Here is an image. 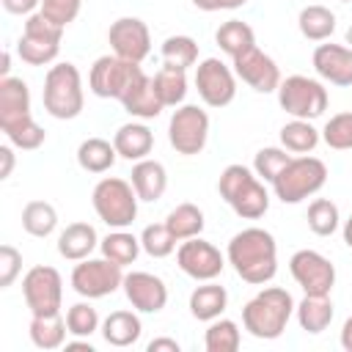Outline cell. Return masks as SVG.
Instances as JSON below:
<instances>
[{"mask_svg":"<svg viewBox=\"0 0 352 352\" xmlns=\"http://www.w3.org/2000/svg\"><path fill=\"white\" fill-rule=\"evenodd\" d=\"M30 116V91L19 77H0V126Z\"/></svg>","mask_w":352,"mask_h":352,"instance_id":"19","label":"cell"},{"mask_svg":"<svg viewBox=\"0 0 352 352\" xmlns=\"http://www.w3.org/2000/svg\"><path fill=\"white\" fill-rule=\"evenodd\" d=\"M116 157H118L116 146L110 140H104V138H88V140H82L77 146V165L82 170H88V173H104V170H110L113 162H116Z\"/></svg>","mask_w":352,"mask_h":352,"instance_id":"27","label":"cell"},{"mask_svg":"<svg viewBox=\"0 0 352 352\" xmlns=\"http://www.w3.org/2000/svg\"><path fill=\"white\" fill-rule=\"evenodd\" d=\"M195 88L204 104L209 107H226L236 96V80L234 72L220 58H204L195 66Z\"/></svg>","mask_w":352,"mask_h":352,"instance_id":"13","label":"cell"},{"mask_svg":"<svg viewBox=\"0 0 352 352\" xmlns=\"http://www.w3.org/2000/svg\"><path fill=\"white\" fill-rule=\"evenodd\" d=\"M124 294L132 302V308H138L140 314H157L168 302L165 280L151 275V272H143V270L124 275Z\"/></svg>","mask_w":352,"mask_h":352,"instance_id":"17","label":"cell"},{"mask_svg":"<svg viewBox=\"0 0 352 352\" xmlns=\"http://www.w3.org/2000/svg\"><path fill=\"white\" fill-rule=\"evenodd\" d=\"M160 52L165 66H176V69H190L198 60V44L190 36H168Z\"/></svg>","mask_w":352,"mask_h":352,"instance_id":"38","label":"cell"},{"mask_svg":"<svg viewBox=\"0 0 352 352\" xmlns=\"http://www.w3.org/2000/svg\"><path fill=\"white\" fill-rule=\"evenodd\" d=\"M297 25L308 41H324L336 30V14L327 6H305L297 16Z\"/></svg>","mask_w":352,"mask_h":352,"instance_id":"30","label":"cell"},{"mask_svg":"<svg viewBox=\"0 0 352 352\" xmlns=\"http://www.w3.org/2000/svg\"><path fill=\"white\" fill-rule=\"evenodd\" d=\"M138 192L129 182L118 179V176H104L96 182L94 192H91V204L94 212L99 214V220L110 228H126L135 223L138 217Z\"/></svg>","mask_w":352,"mask_h":352,"instance_id":"6","label":"cell"},{"mask_svg":"<svg viewBox=\"0 0 352 352\" xmlns=\"http://www.w3.org/2000/svg\"><path fill=\"white\" fill-rule=\"evenodd\" d=\"M80 8H82V0H41V14L60 28L74 22Z\"/></svg>","mask_w":352,"mask_h":352,"instance_id":"45","label":"cell"},{"mask_svg":"<svg viewBox=\"0 0 352 352\" xmlns=\"http://www.w3.org/2000/svg\"><path fill=\"white\" fill-rule=\"evenodd\" d=\"M66 327L72 336L77 338H88L99 330V314L91 302H74L69 311H66Z\"/></svg>","mask_w":352,"mask_h":352,"instance_id":"42","label":"cell"},{"mask_svg":"<svg viewBox=\"0 0 352 352\" xmlns=\"http://www.w3.org/2000/svg\"><path fill=\"white\" fill-rule=\"evenodd\" d=\"M22 270V256L14 245H0V289H8Z\"/></svg>","mask_w":352,"mask_h":352,"instance_id":"46","label":"cell"},{"mask_svg":"<svg viewBox=\"0 0 352 352\" xmlns=\"http://www.w3.org/2000/svg\"><path fill=\"white\" fill-rule=\"evenodd\" d=\"M327 182V165L316 157H292L286 168L272 179V192L283 204H300L316 195Z\"/></svg>","mask_w":352,"mask_h":352,"instance_id":"5","label":"cell"},{"mask_svg":"<svg viewBox=\"0 0 352 352\" xmlns=\"http://www.w3.org/2000/svg\"><path fill=\"white\" fill-rule=\"evenodd\" d=\"M8 69H11V55H8V50L3 52V66H0V74L3 77H8Z\"/></svg>","mask_w":352,"mask_h":352,"instance_id":"53","label":"cell"},{"mask_svg":"<svg viewBox=\"0 0 352 352\" xmlns=\"http://www.w3.org/2000/svg\"><path fill=\"white\" fill-rule=\"evenodd\" d=\"M143 74L140 63L124 60L118 55H102L94 60L91 74H88V85L96 96L102 99H124V94L132 88V82Z\"/></svg>","mask_w":352,"mask_h":352,"instance_id":"8","label":"cell"},{"mask_svg":"<svg viewBox=\"0 0 352 352\" xmlns=\"http://www.w3.org/2000/svg\"><path fill=\"white\" fill-rule=\"evenodd\" d=\"M0 129L6 132L8 143L16 146V148H22V151H33V148H38L47 140V132L33 121V116H25V118H19L14 124H6Z\"/></svg>","mask_w":352,"mask_h":352,"instance_id":"37","label":"cell"},{"mask_svg":"<svg viewBox=\"0 0 352 352\" xmlns=\"http://www.w3.org/2000/svg\"><path fill=\"white\" fill-rule=\"evenodd\" d=\"M297 311L292 294L280 286H267L256 297H250L242 308V324L253 338L272 341L283 336L292 314Z\"/></svg>","mask_w":352,"mask_h":352,"instance_id":"2","label":"cell"},{"mask_svg":"<svg viewBox=\"0 0 352 352\" xmlns=\"http://www.w3.org/2000/svg\"><path fill=\"white\" fill-rule=\"evenodd\" d=\"M58 50H60V41H52V38H38V36H28L22 33L19 41H16V52L25 63L30 66H47L58 58Z\"/></svg>","mask_w":352,"mask_h":352,"instance_id":"36","label":"cell"},{"mask_svg":"<svg viewBox=\"0 0 352 352\" xmlns=\"http://www.w3.org/2000/svg\"><path fill=\"white\" fill-rule=\"evenodd\" d=\"M319 138H322L319 129L311 121H305V118H294V121H289V124L280 126V146L286 151H292V154H308V151H314L316 143H319Z\"/></svg>","mask_w":352,"mask_h":352,"instance_id":"31","label":"cell"},{"mask_svg":"<svg viewBox=\"0 0 352 352\" xmlns=\"http://www.w3.org/2000/svg\"><path fill=\"white\" fill-rule=\"evenodd\" d=\"M121 104H124V110L129 113V116H135V118H157L160 113H162V102H160V96H157V91H154V80L143 72L135 82H132V88L124 94V99H121Z\"/></svg>","mask_w":352,"mask_h":352,"instance_id":"20","label":"cell"},{"mask_svg":"<svg viewBox=\"0 0 352 352\" xmlns=\"http://www.w3.org/2000/svg\"><path fill=\"white\" fill-rule=\"evenodd\" d=\"M228 264L234 267V272L253 286L270 283L278 272V245L275 236L264 228H242L239 234L231 236L228 242Z\"/></svg>","mask_w":352,"mask_h":352,"instance_id":"1","label":"cell"},{"mask_svg":"<svg viewBox=\"0 0 352 352\" xmlns=\"http://www.w3.org/2000/svg\"><path fill=\"white\" fill-rule=\"evenodd\" d=\"M0 162H3L0 179H8L11 170H14V151H11V146H0Z\"/></svg>","mask_w":352,"mask_h":352,"instance_id":"49","label":"cell"},{"mask_svg":"<svg viewBox=\"0 0 352 352\" xmlns=\"http://www.w3.org/2000/svg\"><path fill=\"white\" fill-rule=\"evenodd\" d=\"M228 305V292L220 283L204 280V286H195L190 294V314L198 322H212L217 319Z\"/></svg>","mask_w":352,"mask_h":352,"instance_id":"24","label":"cell"},{"mask_svg":"<svg viewBox=\"0 0 352 352\" xmlns=\"http://www.w3.org/2000/svg\"><path fill=\"white\" fill-rule=\"evenodd\" d=\"M289 272L305 294H330L336 286V267L316 250H297L289 258Z\"/></svg>","mask_w":352,"mask_h":352,"instance_id":"12","label":"cell"},{"mask_svg":"<svg viewBox=\"0 0 352 352\" xmlns=\"http://www.w3.org/2000/svg\"><path fill=\"white\" fill-rule=\"evenodd\" d=\"M190 3L201 11H220V8H239L248 0H190Z\"/></svg>","mask_w":352,"mask_h":352,"instance_id":"48","label":"cell"},{"mask_svg":"<svg viewBox=\"0 0 352 352\" xmlns=\"http://www.w3.org/2000/svg\"><path fill=\"white\" fill-rule=\"evenodd\" d=\"M118 286H124V272L121 264L110 261V258H82L74 270H72V289L80 297L88 300H99L113 294Z\"/></svg>","mask_w":352,"mask_h":352,"instance_id":"11","label":"cell"},{"mask_svg":"<svg viewBox=\"0 0 352 352\" xmlns=\"http://www.w3.org/2000/svg\"><path fill=\"white\" fill-rule=\"evenodd\" d=\"M344 242H346V245L352 248V217H349V220L344 223Z\"/></svg>","mask_w":352,"mask_h":352,"instance_id":"54","label":"cell"},{"mask_svg":"<svg viewBox=\"0 0 352 352\" xmlns=\"http://www.w3.org/2000/svg\"><path fill=\"white\" fill-rule=\"evenodd\" d=\"M58 226V212L52 204L47 201H30L25 204L22 209V228L30 234V236H50Z\"/></svg>","mask_w":352,"mask_h":352,"instance_id":"35","label":"cell"},{"mask_svg":"<svg viewBox=\"0 0 352 352\" xmlns=\"http://www.w3.org/2000/svg\"><path fill=\"white\" fill-rule=\"evenodd\" d=\"M206 138H209L206 110H201L198 104H182L173 110V116L168 121V140L179 154H184V157L201 154L206 146Z\"/></svg>","mask_w":352,"mask_h":352,"instance_id":"10","label":"cell"},{"mask_svg":"<svg viewBox=\"0 0 352 352\" xmlns=\"http://www.w3.org/2000/svg\"><path fill=\"white\" fill-rule=\"evenodd\" d=\"M151 80H154V91H157V96L165 107H176V104L184 102V96H187V69L162 66Z\"/></svg>","mask_w":352,"mask_h":352,"instance_id":"29","label":"cell"},{"mask_svg":"<svg viewBox=\"0 0 352 352\" xmlns=\"http://www.w3.org/2000/svg\"><path fill=\"white\" fill-rule=\"evenodd\" d=\"M107 41L113 47V55L132 60V63H143V58L151 52V33H148L146 22L138 16L116 19L107 30Z\"/></svg>","mask_w":352,"mask_h":352,"instance_id":"15","label":"cell"},{"mask_svg":"<svg viewBox=\"0 0 352 352\" xmlns=\"http://www.w3.org/2000/svg\"><path fill=\"white\" fill-rule=\"evenodd\" d=\"M314 69L330 85H352V47L344 44H319L314 50Z\"/></svg>","mask_w":352,"mask_h":352,"instance_id":"18","label":"cell"},{"mask_svg":"<svg viewBox=\"0 0 352 352\" xmlns=\"http://www.w3.org/2000/svg\"><path fill=\"white\" fill-rule=\"evenodd\" d=\"M231 60H234V74L242 82H248L253 91H258V94L278 91V85H280V69L258 47H250L248 52H242V55H236Z\"/></svg>","mask_w":352,"mask_h":352,"instance_id":"16","label":"cell"},{"mask_svg":"<svg viewBox=\"0 0 352 352\" xmlns=\"http://www.w3.org/2000/svg\"><path fill=\"white\" fill-rule=\"evenodd\" d=\"M165 226L170 228V234L179 242L192 239V236H201V231H204V212L195 204H179L176 209L168 212Z\"/></svg>","mask_w":352,"mask_h":352,"instance_id":"33","label":"cell"},{"mask_svg":"<svg viewBox=\"0 0 352 352\" xmlns=\"http://www.w3.org/2000/svg\"><path fill=\"white\" fill-rule=\"evenodd\" d=\"M341 346L346 349V352H352V316L344 322V327H341Z\"/></svg>","mask_w":352,"mask_h":352,"instance_id":"51","label":"cell"},{"mask_svg":"<svg viewBox=\"0 0 352 352\" xmlns=\"http://www.w3.org/2000/svg\"><path fill=\"white\" fill-rule=\"evenodd\" d=\"M66 349H88V352H94V346H91L88 341H69Z\"/></svg>","mask_w":352,"mask_h":352,"instance_id":"52","label":"cell"},{"mask_svg":"<svg viewBox=\"0 0 352 352\" xmlns=\"http://www.w3.org/2000/svg\"><path fill=\"white\" fill-rule=\"evenodd\" d=\"M96 245H99V236H96V228L91 223H72L58 236V253L69 261L88 258Z\"/></svg>","mask_w":352,"mask_h":352,"instance_id":"23","label":"cell"},{"mask_svg":"<svg viewBox=\"0 0 352 352\" xmlns=\"http://www.w3.org/2000/svg\"><path fill=\"white\" fill-rule=\"evenodd\" d=\"M146 349H148V352H162V349H168V352H179L182 346H179L176 338H154V341H148Z\"/></svg>","mask_w":352,"mask_h":352,"instance_id":"50","label":"cell"},{"mask_svg":"<svg viewBox=\"0 0 352 352\" xmlns=\"http://www.w3.org/2000/svg\"><path fill=\"white\" fill-rule=\"evenodd\" d=\"M132 187L140 201H160L165 187H168V173L165 165L157 160H138L132 165Z\"/></svg>","mask_w":352,"mask_h":352,"instance_id":"22","label":"cell"},{"mask_svg":"<svg viewBox=\"0 0 352 352\" xmlns=\"http://www.w3.org/2000/svg\"><path fill=\"white\" fill-rule=\"evenodd\" d=\"M214 41H217V47H220L226 55L236 58V55L248 52L250 47H256V33H253V28H250L248 22H242V19H228V22H223V25L217 28Z\"/></svg>","mask_w":352,"mask_h":352,"instance_id":"28","label":"cell"},{"mask_svg":"<svg viewBox=\"0 0 352 352\" xmlns=\"http://www.w3.org/2000/svg\"><path fill=\"white\" fill-rule=\"evenodd\" d=\"M297 322L305 333H322L333 322V302L330 294H305L297 305Z\"/></svg>","mask_w":352,"mask_h":352,"instance_id":"26","label":"cell"},{"mask_svg":"<svg viewBox=\"0 0 352 352\" xmlns=\"http://www.w3.org/2000/svg\"><path fill=\"white\" fill-rule=\"evenodd\" d=\"M344 3H346V0H344Z\"/></svg>","mask_w":352,"mask_h":352,"instance_id":"56","label":"cell"},{"mask_svg":"<svg viewBox=\"0 0 352 352\" xmlns=\"http://www.w3.org/2000/svg\"><path fill=\"white\" fill-rule=\"evenodd\" d=\"M346 44H349V47H352V25H349V28H346Z\"/></svg>","mask_w":352,"mask_h":352,"instance_id":"55","label":"cell"},{"mask_svg":"<svg viewBox=\"0 0 352 352\" xmlns=\"http://www.w3.org/2000/svg\"><path fill=\"white\" fill-rule=\"evenodd\" d=\"M22 297L30 308L33 316H50V314H60V302H63V280L58 275L55 267L38 264L30 267L22 278Z\"/></svg>","mask_w":352,"mask_h":352,"instance_id":"9","label":"cell"},{"mask_svg":"<svg viewBox=\"0 0 352 352\" xmlns=\"http://www.w3.org/2000/svg\"><path fill=\"white\" fill-rule=\"evenodd\" d=\"M220 198L245 220H258L270 209V192L258 182V176L245 165H228L223 168L217 179Z\"/></svg>","mask_w":352,"mask_h":352,"instance_id":"3","label":"cell"},{"mask_svg":"<svg viewBox=\"0 0 352 352\" xmlns=\"http://www.w3.org/2000/svg\"><path fill=\"white\" fill-rule=\"evenodd\" d=\"M41 102L44 110L52 118L69 121L77 118L82 113L85 96H82V77L77 72L74 63H55L50 66L47 77H44V91H41Z\"/></svg>","mask_w":352,"mask_h":352,"instance_id":"4","label":"cell"},{"mask_svg":"<svg viewBox=\"0 0 352 352\" xmlns=\"http://www.w3.org/2000/svg\"><path fill=\"white\" fill-rule=\"evenodd\" d=\"M176 236L170 234V228L165 226V223H151V226H146L143 228V234H140V245H143V250L151 256V258H165V256H170L173 250H176Z\"/></svg>","mask_w":352,"mask_h":352,"instance_id":"41","label":"cell"},{"mask_svg":"<svg viewBox=\"0 0 352 352\" xmlns=\"http://www.w3.org/2000/svg\"><path fill=\"white\" fill-rule=\"evenodd\" d=\"M292 160V154H286V148H278V146H267V148H258L256 160H253V170L258 179L270 182L286 168V162Z\"/></svg>","mask_w":352,"mask_h":352,"instance_id":"44","label":"cell"},{"mask_svg":"<svg viewBox=\"0 0 352 352\" xmlns=\"http://www.w3.org/2000/svg\"><path fill=\"white\" fill-rule=\"evenodd\" d=\"M66 319H60V314H50V316H33L30 322V341L38 349H58L66 341Z\"/></svg>","mask_w":352,"mask_h":352,"instance_id":"34","label":"cell"},{"mask_svg":"<svg viewBox=\"0 0 352 352\" xmlns=\"http://www.w3.org/2000/svg\"><path fill=\"white\" fill-rule=\"evenodd\" d=\"M99 248H102V256H104V258H110V261L126 267V264H135V258H138V253H140L143 245H140V239H138L135 234H129V231H124V228H116V231H110V234L99 242Z\"/></svg>","mask_w":352,"mask_h":352,"instance_id":"32","label":"cell"},{"mask_svg":"<svg viewBox=\"0 0 352 352\" xmlns=\"http://www.w3.org/2000/svg\"><path fill=\"white\" fill-rule=\"evenodd\" d=\"M140 333H143V324L132 311H113L102 322V338L110 346H132L140 338Z\"/></svg>","mask_w":352,"mask_h":352,"instance_id":"25","label":"cell"},{"mask_svg":"<svg viewBox=\"0 0 352 352\" xmlns=\"http://www.w3.org/2000/svg\"><path fill=\"white\" fill-rule=\"evenodd\" d=\"M278 102L289 116L311 121L327 110L330 99H327V88L319 80H311L305 74H292L278 85Z\"/></svg>","mask_w":352,"mask_h":352,"instance_id":"7","label":"cell"},{"mask_svg":"<svg viewBox=\"0 0 352 352\" xmlns=\"http://www.w3.org/2000/svg\"><path fill=\"white\" fill-rule=\"evenodd\" d=\"M113 146H116V151H118V157H124V160H146V154H151V148H154V132L146 126V124H138V121H132V124H124V126H118V132L113 135Z\"/></svg>","mask_w":352,"mask_h":352,"instance_id":"21","label":"cell"},{"mask_svg":"<svg viewBox=\"0 0 352 352\" xmlns=\"http://www.w3.org/2000/svg\"><path fill=\"white\" fill-rule=\"evenodd\" d=\"M341 223V214H338V206L330 201V198H314L311 206H308V228L316 234V236H330Z\"/></svg>","mask_w":352,"mask_h":352,"instance_id":"40","label":"cell"},{"mask_svg":"<svg viewBox=\"0 0 352 352\" xmlns=\"http://www.w3.org/2000/svg\"><path fill=\"white\" fill-rule=\"evenodd\" d=\"M176 264H179V270H182L184 275H190L192 280H214V278L223 272L226 258H223V253H220L212 242H206V239H201V236H192V239H184V242L179 245V250H176Z\"/></svg>","mask_w":352,"mask_h":352,"instance_id":"14","label":"cell"},{"mask_svg":"<svg viewBox=\"0 0 352 352\" xmlns=\"http://www.w3.org/2000/svg\"><path fill=\"white\" fill-rule=\"evenodd\" d=\"M0 3L8 14H16V16H30L36 6H41V0H0Z\"/></svg>","mask_w":352,"mask_h":352,"instance_id":"47","label":"cell"},{"mask_svg":"<svg viewBox=\"0 0 352 352\" xmlns=\"http://www.w3.org/2000/svg\"><path fill=\"white\" fill-rule=\"evenodd\" d=\"M322 140L330 148H336V151L352 148V113H336V116H330V121L322 129Z\"/></svg>","mask_w":352,"mask_h":352,"instance_id":"43","label":"cell"},{"mask_svg":"<svg viewBox=\"0 0 352 352\" xmlns=\"http://www.w3.org/2000/svg\"><path fill=\"white\" fill-rule=\"evenodd\" d=\"M239 327L231 319H212L206 336H204V346L206 352H236L239 349Z\"/></svg>","mask_w":352,"mask_h":352,"instance_id":"39","label":"cell"}]
</instances>
